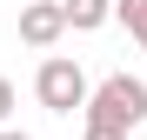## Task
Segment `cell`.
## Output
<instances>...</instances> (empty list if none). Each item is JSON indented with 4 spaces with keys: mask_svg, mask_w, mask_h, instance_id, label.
<instances>
[{
    "mask_svg": "<svg viewBox=\"0 0 147 140\" xmlns=\"http://www.w3.org/2000/svg\"><path fill=\"white\" fill-rule=\"evenodd\" d=\"M7 113H13V80L0 74V120H7Z\"/></svg>",
    "mask_w": 147,
    "mask_h": 140,
    "instance_id": "8992f818",
    "label": "cell"
},
{
    "mask_svg": "<svg viewBox=\"0 0 147 140\" xmlns=\"http://www.w3.org/2000/svg\"><path fill=\"white\" fill-rule=\"evenodd\" d=\"M0 140H34V133H13V127H0Z\"/></svg>",
    "mask_w": 147,
    "mask_h": 140,
    "instance_id": "ba28073f",
    "label": "cell"
},
{
    "mask_svg": "<svg viewBox=\"0 0 147 140\" xmlns=\"http://www.w3.org/2000/svg\"><path fill=\"white\" fill-rule=\"evenodd\" d=\"M20 7H27V0H20Z\"/></svg>",
    "mask_w": 147,
    "mask_h": 140,
    "instance_id": "9c48e42d",
    "label": "cell"
},
{
    "mask_svg": "<svg viewBox=\"0 0 147 140\" xmlns=\"http://www.w3.org/2000/svg\"><path fill=\"white\" fill-rule=\"evenodd\" d=\"M67 33V7L60 0H27V7H20V40L27 47H54Z\"/></svg>",
    "mask_w": 147,
    "mask_h": 140,
    "instance_id": "3957f363",
    "label": "cell"
},
{
    "mask_svg": "<svg viewBox=\"0 0 147 140\" xmlns=\"http://www.w3.org/2000/svg\"><path fill=\"white\" fill-rule=\"evenodd\" d=\"M114 13H120V27H127V40L147 47V0H114Z\"/></svg>",
    "mask_w": 147,
    "mask_h": 140,
    "instance_id": "5b68a950",
    "label": "cell"
},
{
    "mask_svg": "<svg viewBox=\"0 0 147 140\" xmlns=\"http://www.w3.org/2000/svg\"><path fill=\"white\" fill-rule=\"evenodd\" d=\"M60 7H67V27L74 33H100L114 20V0H60Z\"/></svg>",
    "mask_w": 147,
    "mask_h": 140,
    "instance_id": "277c9868",
    "label": "cell"
},
{
    "mask_svg": "<svg viewBox=\"0 0 147 140\" xmlns=\"http://www.w3.org/2000/svg\"><path fill=\"white\" fill-rule=\"evenodd\" d=\"M80 140H127V133H107V127H87Z\"/></svg>",
    "mask_w": 147,
    "mask_h": 140,
    "instance_id": "52a82bcc",
    "label": "cell"
},
{
    "mask_svg": "<svg viewBox=\"0 0 147 140\" xmlns=\"http://www.w3.org/2000/svg\"><path fill=\"white\" fill-rule=\"evenodd\" d=\"M147 120V80L134 74H107L87 100V127H107V133H134Z\"/></svg>",
    "mask_w": 147,
    "mask_h": 140,
    "instance_id": "6da1fadb",
    "label": "cell"
},
{
    "mask_svg": "<svg viewBox=\"0 0 147 140\" xmlns=\"http://www.w3.org/2000/svg\"><path fill=\"white\" fill-rule=\"evenodd\" d=\"M34 100H40L47 113H74V107L87 113L94 87H87V74H80V60H67V54H47V60H40V74H34Z\"/></svg>",
    "mask_w": 147,
    "mask_h": 140,
    "instance_id": "7a4b0ae2",
    "label": "cell"
}]
</instances>
